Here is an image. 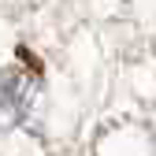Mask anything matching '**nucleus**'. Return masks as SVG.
I'll list each match as a JSON object with an SVG mask.
<instances>
[{"mask_svg": "<svg viewBox=\"0 0 156 156\" xmlns=\"http://www.w3.org/2000/svg\"><path fill=\"white\" fill-rule=\"evenodd\" d=\"M37 93H41V82L30 71H19V67L0 71V130L26 123L37 108Z\"/></svg>", "mask_w": 156, "mask_h": 156, "instance_id": "1", "label": "nucleus"}]
</instances>
